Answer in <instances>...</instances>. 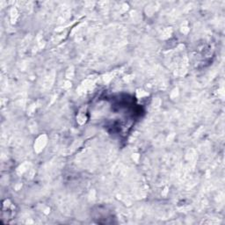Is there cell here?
Instances as JSON below:
<instances>
[{
	"label": "cell",
	"mask_w": 225,
	"mask_h": 225,
	"mask_svg": "<svg viewBox=\"0 0 225 225\" xmlns=\"http://www.w3.org/2000/svg\"><path fill=\"white\" fill-rule=\"evenodd\" d=\"M46 136L45 135H42V136H40L39 138H38V140L36 142V144H35V147H36V149H37V151H40L42 149H43V147L45 146V144H46Z\"/></svg>",
	"instance_id": "1"
}]
</instances>
